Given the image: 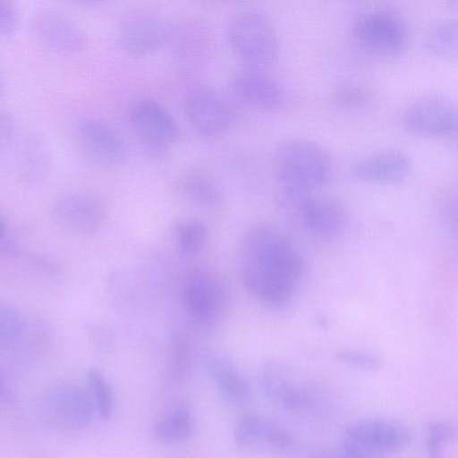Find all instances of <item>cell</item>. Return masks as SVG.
I'll return each mask as SVG.
<instances>
[{
  "label": "cell",
  "instance_id": "cb8c5ba5",
  "mask_svg": "<svg viewBox=\"0 0 458 458\" xmlns=\"http://www.w3.org/2000/svg\"><path fill=\"white\" fill-rule=\"evenodd\" d=\"M88 392L96 414L103 420H109L114 410V396L106 376L97 369H89L86 374Z\"/></svg>",
  "mask_w": 458,
  "mask_h": 458
},
{
  "label": "cell",
  "instance_id": "5b68a950",
  "mask_svg": "<svg viewBox=\"0 0 458 458\" xmlns=\"http://www.w3.org/2000/svg\"><path fill=\"white\" fill-rule=\"evenodd\" d=\"M352 33L362 47L382 57L400 55L408 40L403 19L395 11L385 7L360 13L353 22Z\"/></svg>",
  "mask_w": 458,
  "mask_h": 458
},
{
  "label": "cell",
  "instance_id": "d590c367",
  "mask_svg": "<svg viewBox=\"0 0 458 458\" xmlns=\"http://www.w3.org/2000/svg\"><path fill=\"white\" fill-rule=\"evenodd\" d=\"M5 231V223L2 216L0 215V238L4 235Z\"/></svg>",
  "mask_w": 458,
  "mask_h": 458
},
{
  "label": "cell",
  "instance_id": "8d00e7d4",
  "mask_svg": "<svg viewBox=\"0 0 458 458\" xmlns=\"http://www.w3.org/2000/svg\"><path fill=\"white\" fill-rule=\"evenodd\" d=\"M4 381H3L2 376L0 375V397L4 394Z\"/></svg>",
  "mask_w": 458,
  "mask_h": 458
},
{
  "label": "cell",
  "instance_id": "4dcf8cb0",
  "mask_svg": "<svg viewBox=\"0 0 458 458\" xmlns=\"http://www.w3.org/2000/svg\"><path fill=\"white\" fill-rule=\"evenodd\" d=\"M339 453L340 458H384V454L344 436L340 441Z\"/></svg>",
  "mask_w": 458,
  "mask_h": 458
},
{
  "label": "cell",
  "instance_id": "8992f818",
  "mask_svg": "<svg viewBox=\"0 0 458 458\" xmlns=\"http://www.w3.org/2000/svg\"><path fill=\"white\" fill-rule=\"evenodd\" d=\"M182 299L189 316L200 324H211L226 310L228 291L223 278L208 269L190 272L183 282Z\"/></svg>",
  "mask_w": 458,
  "mask_h": 458
},
{
  "label": "cell",
  "instance_id": "277c9868",
  "mask_svg": "<svg viewBox=\"0 0 458 458\" xmlns=\"http://www.w3.org/2000/svg\"><path fill=\"white\" fill-rule=\"evenodd\" d=\"M38 413L48 428L61 432H76L91 422L95 412L88 390L71 382L50 385L40 394Z\"/></svg>",
  "mask_w": 458,
  "mask_h": 458
},
{
  "label": "cell",
  "instance_id": "e575fe53",
  "mask_svg": "<svg viewBox=\"0 0 458 458\" xmlns=\"http://www.w3.org/2000/svg\"><path fill=\"white\" fill-rule=\"evenodd\" d=\"M16 132V124L13 115L0 110V154L12 145Z\"/></svg>",
  "mask_w": 458,
  "mask_h": 458
},
{
  "label": "cell",
  "instance_id": "7c38bea8",
  "mask_svg": "<svg viewBox=\"0 0 458 458\" xmlns=\"http://www.w3.org/2000/svg\"><path fill=\"white\" fill-rule=\"evenodd\" d=\"M32 31L48 49L60 55L82 51L87 37L80 25L68 14L55 8H43L31 19Z\"/></svg>",
  "mask_w": 458,
  "mask_h": 458
},
{
  "label": "cell",
  "instance_id": "ba28073f",
  "mask_svg": "<svg viewBox=\"0 0 458 458\" xmlns=\"http://www.w3.org/2000/svg\"><path fill=\"white\" fill-rule=\"evenodd\" d=\"M129 121L139 140L156 155L166 152L180 134L174 117L154 98L136 100L130 108Z\"/></svg>",
  "mask_w": 458,
  "mask_h": 458
},
{
  "label": "cell",
  "instance_id": "74e56055",
  "mask_svg": "<svg viewBox=\"0 0 458 458\" xmlns=\"http://www.w3.org/2000/svg\"><path fill=\"white\" fill-rule=\"evenodd\" d=\"M315 458H335V457H334L332 455H328V454H320Z\"/></svg>",
  "mask_w": 458,
  "mask_h": 458
},
{
  "label": "cell",
  "instance_id": "4316f807",
  "mask_svg": "<svg viewBox=\"0 0 458 458\" xmlns=\"http://www.w3.org/2000/svg\"><path fill=\"white\" fill-rule=\"evenodd\" d=\"M25 330L26 323L21 312L12 304L0 300V350L17 344Z\"/></svg>",
  "mask_w": 458,
  "mask_h": 458
},
{
  "label": "cell",
  "instance_id": "8fae6325",
  "mask_svg": "<svg viewBox=\"0 0 458 458\" xmlns=\"http://www.w3.org/2000/svg\"><path fill=\"white\" fill-rule=\"evenodd\" d=\"M55 224L63 229L78 234L98 232L106 217L102 199L89 191H72L55 199L52 206Z\"/></svg>",
  "mask_w": 458,
  "mask_h": 458
},
{
  "label": "cell",
  "instance_id": "6da1fadb",
  "mask_svg": "<svg viewBox=\"0 0 458 458\" xmlns=\"http://www.w3.org/2000/svg\"><path fill=\"white\" fill-rule=\"evenodd\" d=\"M242 284L256 298L273 307L285 306L302 282L305 265L293 242L270 226L250 229L240 244Z\"/></svg>",
  "mask_w": 458,
  "mask_h": 458
},
{
  "label": "cell",
  "instance_id": "f1b7e54d",
  "mask_svg": "<svg viewBox=\"0 0 458 458\" xmlns=\"http://www.w3.org/2000/svg\"><path fill=\"white\" fill-rule=\"evenodd\" d=\"M455 437V427L450 421L436 420L427 428L426 448L429 458H441L443 447Z\"/></svg>",
  "mask_w": 458,
  "mask_h": 458
},
{
  "label": "cell",
  "instance_id": "d4e9b609",
  "mask_svg": "<svg viewBox=\"0 0 458 458\" xmlns=\"http://www.w3.org/2000/svg\"><path fill=\"white\" fill-rule=\"evenodd\" d=\"M428 50L439 57H455L457 54V25L443 21L433 25L425 38Z\"/></svg>",
  "mask_w": 458,
  "mask_h": 458
},
{
  "label": "cell",
  "instance_id": "e0dca14e",
  "mask_svg": "<svg viewBox=\"0 0 458 458\" xmlns=\"http://www.w3.org/2000/svg\"><path fill=\"white\" fill-rule=\"evenodd\" d=\"M344 436L382 454L403 449L411 441V432L403 424L386 419H364L344 428Z\"/></svg>",
  "mask_w": 458,
  "mask_h": 458
},
{
  "label": "cell",
  "instance_id": "ffe728a7",
  "mask_svg": "<svg viewBox=\"0 0 458 458\" xmlns=\"http://www.w3.org/2000/svg\"><path fill=\"white\" fill-rule=\"evenodd\" d=\"M207 370L225 400L234 405L245 404L250 387L233 360L226 354L210 351L205 357Z\"/></svg>",
  "mask_w": 458,
  "mask_h": 458
},
{
  "label": "cell",
  "instance_id": "9a60e30c",
  "mask_svg": "<svg viewBox=\"0 0 458 458\" xmlns=\"http://www.w3.org/2000/svg\"><path fill=\"white\" fill-rule=\"evenodd\" d=\"M229 89L242 105L262 111H276L286 100L282 85L264 70L244 68L234 72Z\"/></svg>",
  "mask_w": 458,
  "mask_h": 458
},
{
  "label": "cell",
  "instance_id": "2e32d148",
  "mask_svg": "<svg viewBox=\"0 0 458 458\" xmlns=\"http://www.w3.org/2000/svg\"><path fill=\"white\" fill-rule=\"evenodd\" d=\"M184 109L191 126L206 136H217L233 123V113L225 99L214 90L198 87L186 95Z\"/></svg>",
  "mask_w": 458,
  "mask_h": 458
},
{
  "label": "cell",
  "instance_id": "83f0119b",
  "mask_svg": "<svg viewBox=\"0 0 458 458\" xmlns=\"http://www.w3.org/2000/svg\"><path fill=\"white\" fill-rule=\"evenodd\" d=\"M371 91L356 82H344L338 85L333 91V102L345 110L364 109L372 102Z\"/></svg>",
  "mask_w": 458,
  "mask_h": 458
},
{
  "label": "cell",
  "instance_id": "7a4b0ae2",
  "mask_svg": "<svg viewBox=\"0 0 458 458\" xmlns=\"http://www.w3.org/2000/svg\"><path fill=\"white\" fill-rule=\"evenodd\" d=\"M276 169L284 196L316 193L333 175V163L327 150L306 139H289L276 152Z\"/></svg>",
  "mask_w": 458,
  "mask_h": 458
},
{
  "label": "cell",
  "instance_id": "4fadbf2b",
  "mask_svg": "<svg viewBox=\"0 0 458 458\" xmlns=\"http://www.w3.org/2000/svg\"><path fill=\"white\" fill-rule=\"evenodd\" d=\"M403 124L411 133L424 137H448L456 132L457 112L452 102L440 96H428L411 104Z\"/></svg>",
  "mask_w": 458,
  "mask_h": 458
},
{
  "label": "cell",
  "instance_id": "7402d4cb",
  "mask_svg": "<svg viewBox=\"0 0 458 458\" xmlns=\"http://www.w3.org/2000/svg\"><path fill=\"white\" fill-rule=\"evenodd\" d=\"M194 427L195 419L191 408L185 404H178L155 421L152 435L155 439L164 444H180L190 438Z\"/></svg>",
  "mask_w": 458,
  "mask_h": 458
},
{
  "label": "cell",
  "instance_id": "44dd1931",
  "mask_svg": "<svg viewBox=\"0 0 458 458\" xmlns=\"http://www.w3.org/2000/svg\"><path fill=\"white\" fill-rule=\"evenodd\" d=\"M52 165V151L47 140L38 133L25 136L16 158L20 178L29 183L40 182L48 177Z\"/></svg>",
  "mask_w": 458,
  "mask_h": 458
},
{
  "label": "cell",
  "instance_id": "30bf717a",
  "mask_svg": "<svg viewBox=\"0 0 458 458\" xmlns=\"http://www.w3.org/2000/svg\"><path fill=\"white\" fill-rule=\"evenodd\" d=\"M76 140L82 155L102 167L124 163L127 148L122 136L109 124L97 118H83L76 126Z\"/></svg>",
  "mask_w": 458,
  "mask_h": 458
},
{
  "label": "cell",
  "instance_id": "3957f363",
  "mask_svg": "<svg viewBox=\"0 0 458 458\" xmlns=\"http://www.w3.org/2000/svg\"><path fill=\"white\" fill-rule=\"evenodd\" d=\"M227 43L246 68L264 70L276 58L278 38L269 18L260 11L236 12L226 26Z\"/></svg>",
  "mask_w": 458,
  "mask_h": 458
},
{
  "label": "cell",
  "instance_id": "836d02e7",
  "mask_svg": "<svg viewBox=\"0 0 458 458\" xmlns=\"http://www.w3.org/2000/svg\"><path fill=\"white\" fill-rule=\"evenodd\" d=\"M437 208L442 217L449 225L455 224L456 217V192L452 189L444 190L437 199Z\"/></svg>",
  "mask_w": 458,
  "mask_h": 458
},
{
  "label": "cell",
  "instance_id": "603a6c76",
  "mask_svg": "<svg viewBox=\"0 0 458 458\" xmlns=\"http://www.w3.org/2000/svg\"><path fill=\"white\" fill-rule=\"evenodd\" d=\"M178 191L192 202L213 208L222 201L216 182L204 172L193 170L182 174L176 181Z\"/></svg>",
  "mask_w": 458,
  "mask_h": 458
},
{
  "label": "cell",
  "instance_id": "52a82bcc",
  "mask_svg": "<svg viewBox=\"0 0 458 458\" xmlns=\"http://www.w3.org/2000/svg\"><path fill=\"white\" fill-rule=\"evenodd\" d=\"M166 36L165 22L158 13L148 8H134L120 19L115 43L127 56L140 58L157 50Z\"/></svg>",
  "mask_w": 458,
  "mask_h": 458
},
{
  "label": "cell",
  "instance_id": "484cf974",
  "mask_svg": "<svg viewBox=\"0 0 458 458\" xmlns=\"http://www.w3.org/2000/svg\"><path fill=\"white\" fill-rule=\"evenodd\" d=\"M208 238L206 225L199 219L182 223L176 231V242L180 253L186 258L199 255L204 249Z\"/></svg>",
  "mask_w": 458,
  "mask_h": 458
},
{
  "label": "cell",
  "instance_id": "5bb4252c",
  "mask_svg": "<svg viewBox=\"0 0 458 458\" xmlns=\"http://www.w3.org/2000/svg\"><path fill=\"white\" fill-rule=\"evenodd\" d=\"M236 445L248 453L273 454L284 452L294 444L293 436L284 427L258 414H244L233 428Z\"/></svg>",
  "mask_w": 458,
  "mask_h": 458
},
{
  "label": "cell",
  "instance_id": "9c48e42d",
  "mask_svg": "<svg viewBox=\"0 0 458 458\" xmlns=\"http://www.w3.org/2000/svg\"><path fill=\"white\" fill-rule=\"evenodd\" d=\"M283 198L297 211L304 228L318 239H335L347 226V209L335 198L317 193Z\"/></svg>",
  "mask_w": 458,
  "mask_h": 458
},
{
  "label": "cell",
  "instance_id": "ac0fdd59",
  "mask_svg": "<svg viewBox=\"0 0 458 458\" xmlns=\"http://www.w3.org/2000/svg\"><path fill=\"white\" fill-rule=\"evenodd\" d=\"M259 384L267 398L284 409L298 411L308 405L306 389L284 361L270 360L265 362L259 373Z\"/></svg>",
  "mask_w": 458,
  "mask_h": 458
},
{
  "label": "cell",
  "instance_id": "f35d334b",
  "mask_svg": "<svg viewBox=\"0 0 458 458\" xmlns=\"http://www.w3.org/2000/svg\"><path fill=\"white\" fill-rule=\"evenodd\" d=\"M0 92H1V84H0Z\"/></svg>",
  "mask_w": 458,
  "mask_h": 458
},
{
  "label": "cell",
  "instance_id": "1f68e13d",
  "mask_svg": "<svg viewBox=\"0 0 458 458\" xmlns=\"http://www.w3.org/2000/svg\"><path fill=\"white\" fill-rule=\"evenodd\" d=\"M191 363L190 349L184 342L175 344L172 356V372L175 378H181L188 371Z\"/></svg>",
  "mask_w": 458,
  "mask_h": 458
},
{
  "label": "cell",
  "instance_id": "d6a6232c",
  "mask_svg": "<svg viewBox=\"0 0 458 458\" xmlns=\"http://www.w3.org/2000/svg\"><path fill=\"white\" fill-rule=\"evenodd\" d=\"M18 24L19 14L14 5L8 1L0 0V35L13 33Z\"/></svg>",
  "mask_w": 458,
  "mask_h": 458
},
{
  "label": "cell",
  "instance_id": "f546056e",
  "mask_svg": "<svg viewBox=\"0 0 458 458\" xmlns=\"http://www.w3.org/2000/svg\"><path fill=\"white\" fill-rule=\"evenodd\" d=\"M339 362L361 370H377L382 366L381 360L375 354L356 350H340L335 353Z\"/></svg>",
  "mask_w": 458,
  "mask_h": 458
},
{
  "label": "cell",
  "instance_id": "d6986e66",
  "mask_svg": "<svg viewBox=\"0 0 458 458\" xmlns=\"http://www.w3.org/2000/svg\"><path fill=\"white\" fill-rule=\"evenodd\" d=\"M411 168L406 154L398 150H383L359 160L352 169L360 182L372 184H395L402 182Z\"/></svg>",
  "mask_w": 458,
  "mask_h": 458
}]
</instances>
